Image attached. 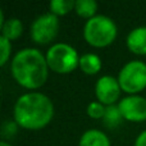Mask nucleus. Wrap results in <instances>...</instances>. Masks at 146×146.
Returning a JSON list of instances; mask_svg holds the SVG:
<instances>
[{"mask_svg": "<svg viewBox=\"0 0 146 146\" xmlns=\"http://www.w3.org/2000/svg\"><path fill=\"white\" fill-rule=\"evenodd\" d=\"M53 101L41 92H27L21 95L13 109V118L18 127L30 131L45 128L53 121Z\"/></svg>", "mask_w": 146, "mask_h": 146, "instance_id": "f257e3e1", "label": "nucleus"}, {"mask_svg": "<svg viewBox=\"0 0 146 146\" xmlns=\"http://www.w3.org/2000/svg\"><path fill=\"white\" fill-rule=\"evenodd\" d=\"M49 71L45 55L36 48H25L19 50L10 63V72L14 81L23 88L31 91L45 85Z\"/></svg>", "mask_w": 146, "mask_h": 146, "instance_id": "f03ea898", "label": "nucleus"}, {"mask_svg": "<svg viewBox=\"0 0 146 146\" xmlns=\"http://www.w3.org/2000/svg\"><path fill=\"white\" fill-rule=\"evenodd\" d=\"M118 35L117 25L110 17L98 14L86 21L83 26V38L92 48H106L115 41Z\"/></svg>", "mask_w": 146, "mask_h": 146, "instance_id": "7ed1b4c3", "label": "nucleus"}, {"mask_svg": "<svg viewBox=\"0 0 146 146\" xmlns=\"http://www.w3.org/2000/svg\"><path fill=\"white\" fill-rule=\"evenodd\" d=\"M49 69L58 74H68L80 67L78 51L66 42H56L49 48L45 54Z\"/></svg>", "mask_w": 146, "mask_h": 146, "instance_id": "20e7f679", "label": "nucleus"}, {"mask_svg": "<svg viewBox=\"0 0 146 146\" xmlns=\"http://www.w3.org/2000/svg\"><path fill=\"white\" fill-rule=\"evenodd\" d=\"M121 88L127 95H137L146 88V63L131 60L126 63L118 74Z\"/></svg>", "mask_w": 146, "mask_h": 146, "instance_id": "39448f33", "label": "nucleus"}, {"mask_svg": "<svg viewBox=\"0 0 146 146\" xmlns=\"http://www.w3.org/2000/svg\"><path fill=\"white\" fill-rule=\"evenodd\" d=\"M60 22L53 13L41 14L32 22L30 28V36L37 45H48L58 36Z\"/></svg>", "mask_w": 146, "mask_h": 146, "instance_id": "423d86ee", "label": "nucleus"}, {"mask_svg": "<svg viewBox=\"0 0 146 146\" xmlns=\"http://www.w3.org/2000/svg\"><path fill=\"white\" fill-rule=\"evenodd\" d=\"M122 88L118 82V78L113 76H101L95 83V95L99 103L105 106L115 105L121 100Z\"/></svg>", "mask_w": 146, "mask_h": 146, "instance_id": "0eeeda50", "label": "nucleus"}, {"mask_svg": "<svg viewBox=\"0 0 146 146\" xmlns=\"http://www.w3.org/2000/svg\"><path fill=\"white\" fill-rule=\"evenodd\" d=\"M124 121L139 123L146 121V98L141 95H127L117 104Z\"/></svg>", "mask_w": 146, "mask_h": 146, "instance_id": "6e6552de", "label": "nucleus"}, {"mask_svg": "<svg viewBox=\"0 0 146 146\" xmlns=\"http://www.w3.org/2000/svg\"><path fill=\"white\" fill-rule=\"evenodd\" d=\"M126 45L131 53L146 55V26L133 28L126 37Z\"/></svg>", "mask_w": 146, "mask_h": 146, "instance_id": "1a4fd4ad", "label": "nucleus"}, {"mask_svg": "<svg viewBox=\"0 0 146 146\" xmlns=\"http://www.w3.org/2000/svg\"><path fill=\"white\" fill-rule=\"evenodd\" d=\"M80 146H111L109 137L101 129L91 128L82 133Z\"/></svg>", "mask_w": 146, "mask_h": 146, "instance_id": "9d476101", "label": "nucleus"}, {"mask_svg": "<svg viewBox=\"0 0 146 146\" xmlns=\"http://www.w3.org/2000/svg\"><path fill=\"white\" fill-rule=\"evenodd\" d=\"M78 68L87 76H95L103 68V62H101V58L98 54L87 53L81 55Z\"/></svg>", "mask_w": 146, "mask_h": 146, "instance_id": "9b49d317", "label": "nucleus"}, {"mask_svg": "<svg viewBox=\"0 0 146 146\" xmlns=\"http://www.w3.org/2000/svg\"><path fill=\"white\" fill-rule=\"evenodd\" d=\"M0 28H1V36L8 38L9 41L18 40L23 33V25L21 22V19H18V18L7 19Z\"/></svg>", "mask_w": 146, "mask_h": 146, "instance_id": "f8f14e48", "label": "nucleus"}, {"mask_svg": "<svg viewBox=\"0 0 146 146\" xmlns=\"http://www.w3.org/2000/svg\"><path fill=\"white\" fill-rule=\"evenodd\" d=\"M74 12L77 13L78 17L85 18V19H91L94 18L98 12V3L95 0H76L74 4Z\"/></svg>", "mask_w": 146, "mask_h": 146, "instance_id": "ddd939ff", "label": "nucleus"}, {"mask_svg": "<svg viewBox=\"0 0 146 146\" xmlns=\"http://www.w3.org/2000/svg\"><path fill=\"white\" fill-rule=\"evenodd\" d=\"M74 4L76 1L73 0H53L49 4V9H50V13L59 17V15H66L69 12L74 10Z\"/></svg>", "mask_w": 146, "mask_h": 146, "instance_id": "4468645a", "label": "nucleus"}, {"mask_svg": "<svg viewBox=\"0 0 146 146\" xmlns=\"http://www.w3.org/2000/svg\"><path fill=\"white\" fill-rule=\"evenodd\" d=\"M105 124L110 128L117 127L121 124L122 121H124L122 117L121 111L118 109V105H111V106H106V111H105V117H104Z\"/></svg>", "mask_w": 146, "mask_h": 146, "instance_id": "2eb2a0df", "label": "nucleus"}, {"mask_svg": "<svg viewBox=\"0 0 146 146\" xmlns=\"http://www.w3.org/2000/svg\"><path fill=\"white\" fill-rule=\"evenodd\" d=\"M105 111H106V106L103 105L101 103L96 101H91L86 108V113L90 118L92 119H104L105 117Z\"/></svg>", "mask_w": 146, "mask_h": 146, "instance_id": "dca6fc26", "label": "nucleus"}, {"mask_svg": "<svg viewBox=\"0 0 146 146\" xmlns=\"http://www.w3.org/2000/svg\"><path fill=\"white\" fill-rule=\"evenodd\" d=\"M0 48H1V59H0V66L4 67L10 59V54H12V41L8 38L0 36Z\"/></svg>", "mask_w": 146, "mask_h": 146, "instance_id": "f3484780", "label": "nucleus"}, {"mask_svg": "<svg viewBox=\"0 0 146 146\" xmlns=\"http://www.w3.org/2000/svg\"><path fill=\"white\" fill-rule=\"evenodd\" d=\"M18 124L15 122H5L3 124V136L4 137H10L17 132Z\"/></svg>", "mask_w": 146, "mask_h": 146, "instance_id": "a211bd4d", "label": "nucleus"}, {"mask_svg": "<svg viewBox=\"0 0 146 146\" xmlns=\"http://www.w3.org/2000/svg\"><path fill=\"white\" fill-rule=\"evenodd\" d=\"M133 146H146V129H144V131L136 137Z\"/></svg>", "mask_w": 146, "mask_h": 146, "instance_id": "6ab92c4d", "label": "nucleus"}, {"mask_svg": "<svg viewBox=\"0 0 146 146\" xmlns=\"http://www.w3.org/2000/svg\"><path fill=\"white\" fill-rule=\"evenodd\" d=\"M0 146H12L9 144V142H7V141H1L0 142Z\"/></svg>", "mask_w": 146, "mask_h": 146, "instance_id": "aec40b11", "label": "nucleus"}]
</instances>
